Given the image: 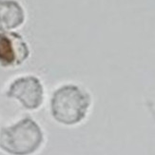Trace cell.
<instances>
[{
	"instance_id": "1",
	"label": "cell",
	"mask_w": 155,
	"mask_h": 155,
	"mask_svg": "<svg viewBox=\"0 0 155 155\" xmlns=\"http://www.w3.org/2000/svg\"><path fill=\"white\" fill-rule=\"evenodd\" d=\"M91 103V95L74 84L63 85L52 93L51 113L59 124L74 126L86 118Z\"/></svg>"
},
{
	"instance_id": "2",
	"label": "cell",
	"mask_w": 155,
	"mask_h": 155,
	"mask_svg": "<svg viewBox=\"0 0 155 155\" xmlns=\"http://www.w3.org/2000/svg\"><path fill=\"white\" fill-rule=\"evenodd\" d=\"M43 142L41 127L31 117H25L0 131V149L10 155H31Z\"/></svg>"
},
{
	"instance_id": "3",
	"label": "cell",
	"mask_w": 155,
	"mask_h": 155,
	"mask_svg": "<svg viewBox=\"0 0 155 155\" xmlns=\"http://www.w3.org/2000/svg\"><path fill=\"white\" fill-rule=\"evenodd\" d=\"M6 96L18 100L26 110H37L44 101V87L35 75L20 76L11 83Z\"/></svg>"
},
{
	"instance_id": "4",
	"label": "cell",
	"mask_w": 155,
	"mask_h": 155,
	"mask_svg": "<svg viewBox=\"0 0 155 155\" xmlns=\"http://www.w3.org/2000/svg\"><path fill=\"white\" fill-rule=\"evenodd\" d=\"M29 56V46L19 33L0 32V67L15 68L21 66Z\"/></svg>"
},
{
	"instance_id": "5",
	"label": "cell",
	"mask_w": 155,
	"mask_h": 155,
	"mask_svg": "<svg viewBox=\"0 0 155 155\" xmlns=\"http://www.w3.org/2000/svg\"><path fill=\"white\" fill-rule=\"evenodd\" d=\"M25 21L23 7L16 0H0V31H11Z\"/></svg>"
}]
</instances>
